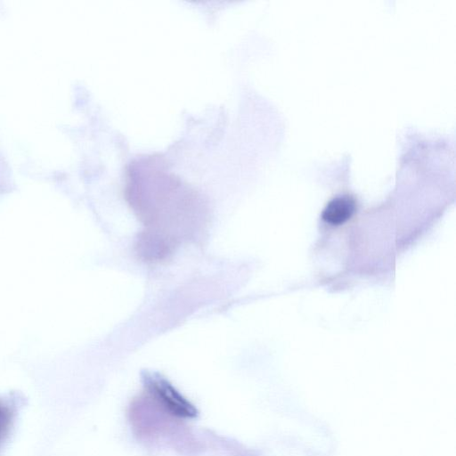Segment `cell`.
Masks as SVG:
<instances>
[{"label": "cell", "instance_id": "2", "mask_svg": "<svg viewBox=\"0 0 456 456\" xmlns=\"http://www.w3.org/2000/svg\"><path fill=\"white\" fill-rule=\"evenodd\" d=\"M355 201L349 196H338L332 199L322 211V219L332 224L346 223L355 211Z\"/></svg>", "mask_w": 456, "mask_h": 456}, {"label": "cell", "instance_id": "1", "mask_svg": "<svg viewBox=\"0 0 456 456\" xmlns=\"http://www.w3.org/2000/svg\"><path fill=\"white\" fill-rule=\"evenodd\" d=\"M144 387L145 398L163 416L180 419L197 416L196 408L165 379L148 375L145 377Z\"/></svg>", "mask_w": 456, "mask_h": 456}]
</instances>
